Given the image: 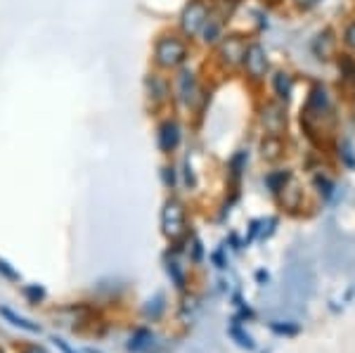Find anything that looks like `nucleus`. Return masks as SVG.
Returning a JSON list of instances; mask_svg holds the SVG:
<instances>
[{"label":"nucleus","instance_id":"obj_15","mask_svg":"<svg viewBox=\"0 0 355 353\" xmlns=\"http://www.w3.org/2000/svg\"><path fill=\"white\" fill-rule=\"evenodd\" d=\"M168 273L173 275V280H175L178 287H180V289L185 287V277H182V273L178 270V264H171V266H168Z\"/></svg>","mask_w":355,"mask_h":353},{"label":"nucleus","instance_id":"obj_3","mask_svg":"<svg viewBox=\"0 0 355 353\" xmlns=\"http://www.w3.org/2000/svg\"><path fill=\"white\" fill-rule=\"evenodd\" d=\"M206 19H209V8H206L202 0H192V3L187 5L185 15H182V31L194 36V33L202 31Z\"/></svg>","mask_w":355,"mask_h":353},{"label":"nucleus","instance_id":"obj_21","mask_svg":"<svg viewBox=\"0 0 355 353\" xmlns=\"http://www.w3.org/2000/svg\"><path fill=\"white\" fill-rule=\"evenodd\" d=\"M53 341H55V344L60 346V349L64 351V353H76V351H71V349H69V346H67V341H62V339H57V337H55Z\"/></svg>","mask_w":355,"mask_h":353},{"label":"nucleus","instance_id":"obj_13","mask_svg":"<svg viewBox=\"0 0 355 353\" xmlns=\"http://www.w3.org/2000/svg\"><path fill=\"white\" fill-rule=\"evenodd\" d=\"M287 180H289V173H270L266 178V183H268V187H270L272 192H279Z\"/></svg>","mask_w":355,"mask_h":353},{"label":"nucleus","instance_id":"obj_17","mask_svg":"<svg viewBox=\"0 0 355 353\" xmlns=\"http://www.w3.org/2000/svg\"><path fill=\"white\" fill-rule=\"evenodd\" d=\"M232 334L239 339V344L246 346V349H251V346H254V344H251V337H249V334H242V332H239V327H232Z\"/></svg>","mask_w":355,"mask_h":353},{"label":"nucleus","instance_id":"obj_12","mask_svg":"<svg viewBox=\"0 0 355 353\" xmlns=\"http://www.w3.org/2000/svg\"><path fill=\"white\" fill-rule=\"evenodd\" d=\"M275 93H277L282 100H289V95H291V78L287 76V74H277V76H275Z\"/></svg>","mask_w":355,"mask_h":353},{"label":"nucleus","instance_id":"obj_11","mask_svg":"<svg viewBox=\"0 0 355 353\" xmlns=\"http://www.w3.org/2000/svg\"><path fill=\"white\" fill-rule=\"evenodd\" d=\"M202 33H204V41L206 43H216L220 38V21L218 19H206V24L202 26Z\"/></svg>","mask_w":355,"mask_h":353},{"label":"nucleus","instance_id":"obj_9","mask_svg":"<svg viewBox=\"0 0 355 353\" xmlns=\"http://www.w3.org/2000/svg\"><path fill=\"white\" fill-rule=\"evenodd\" d=\"M0 313H3V316L8 318V320L12 322V325L21 327V329H26V332H41V327H38V325H33V322H28L26 318L17 316V313H12L10 309H0Z\"/></svg>","mask_w":355,"mask_h":353},{"label":"nucleus","instance_id":"obj_24","mask_svg":"<svg viewBox=\"0 0 355 353\" xmlns=\"http://www.w3.org/2000/svg\"><path fill=\"white\" fill-rule=\"evenodd\" d=\"M0 353H3V349H0Z\"/></svg>","mask_w":355,"mask_h":353},{"label":"nucleus","instance_id":"obj_14","mask_svg":"<svg viewBox=\"0 0 355 353\" xmlns=\"http://www.w3.org/2000/svg\"><path fill=\"white\" fill-rule=\"evenodd\" d=\"M315 183H318L320 192H322V195H324V199L331 197V190H334V185H331L329 180L324 178V175H315Z\"/></svg>","mask_w":355,"mask_h":353},{"label":"nucleus","instance_id":"obj_16","mask_svg":"<svg viewBox=\"0 0 355 353\" xmlns=\"http://www.w3.org/2000/svg\"><path fill=\"white\" fill-rule=\"evenodd\" d=\"M341 155L343 159H346V166H355V157H353V150H351V145L348 142H343V147H341Z\"/></svg>","mask_w":355,"mask_h":353},{"label":"nucleus","instance_id":"obj_6","mask_svg":"<svg viewBox=\"0 0 355 353\" xmlns=\"http://www.w3.org/2000/svg\"><path fill=\"white\" fill-rule=\"evenodd\" d=\"M178 142H180V128H178V123L173 121H166L162 128H159V147H162L164 152H171L178 147Z\"/></svg>","mask_w":355,"mask_h":353},{"label":"nucleus","instance_id":"obj_10","mask_svg":"<svg viewBox=\"0 0 355 353\" xmlns=\"http://www.w3.org/2000/svg\"><path fill=\"white\" fill-rule=\"evenodd\" d=\"M150 341H152L150 329H137V332L133 334V339H130L128 349L130 351H142V349H147V346H150Z\"/></svg>","mask_w":355,"mask_h":353},{"label":"nucleus","instance_id":"obj_23","mask_svg":"<svg viewBox=\"0 0 355 353\" xmlns=\"http://www.w3.org/2000/svg\"><path fill=\"white\" fill-rule=\"evenodd\" d=\"M299 3H301V5H306V8H311V5L315 3V0H299Z\"/></svg>","mask_w":355,"mask_h":353},{"label":"nucleus","instance_id":"obj_4","mask_svg":"<svg viewBox=\"0 0 355 353\" xmlns=\"http://www.w3.org/2000/svg\"><path fill=\"white\" fill-rule=\"evenodd\" d=\"M244 64H246V71L251 74L254 78H261L263 74L268 69V60H266V53H263L261 45H249L246 48V55H244Z\"/></svg>","mask_w":355,"mask_h":353},{"label":"nucleus","instance_id":"obj_20","mask_svg":"<svg viewBox=\"0 0 355 353\" xmlns=\"http://www.w3.org/2000/svg\"><path fill=\"white\" fill-rule=\"evenodd\" d=\"M0 270H3L5 275L10 277V280H15V277H17V273H15V270H10V268H8V264H3V261H0Z\"/></svg>","mask_w":355,"mask_h":353},{"label":"nucleus","instance_id":"obj_19","mask_svg":"<svg viewBox=\"0 0 355 353\" xmlns=\"http://www.w3.org/2000/svg\"><path fill=\"white\" fill-rule=\"evenodd\" d=\"M26 297H31L33 301L43 299V289H38V287H28V289H26Z\"/></svg>","mask_w":355,"mask_h":353},{"label":"nucleus","instance_id":"obj_7","mask_svg":"<svg viewBox=\"0 0 355 353\" xmlns=\"http://www.w3.org/2000/svg\"><path fill=\"white\" fill-rule=\"evenodd\" d=\"M194 95H197V81H194L192 71H182L180 74V98L185 105L194 102Z\"/></svg>","mask_w":355,"mask_h":353},{"label":"nucleus","instance_id":"obj_5","mask_svg":"<svg viewBox=\"0 0 355 353\" xmlns=\"http://www.w3.org/2000/svg\"><path fill=\"white\" fill-rule=\"evenodd\" d=\"M220 55H223V60L227 62V64H239V62H244V55H246V45L242 38H237V36H232V38H227L225 43H223V48H220Z\"/></svg>","mask_w":355,"mask_h":353},{"label":"nucleus","instance_id":"obj_22","mask_svg":"<svg viewBox=\"0 0 355 353\" xmlns=\"http://www.w3.org/2000/svg\"><path fill=\"white\" fill-rule=\"evenodd\" d=\"M21 353H45V351L41 349V346H24Z\"/></svg>","mask_w":355,"mask_h":353},{"label":"nucleus","instance_id":"obj_18","mask_svg":"<svg viewBox=\"0 0 355 353\" xmlns=\"http://www.w3.org/2000/svg\"><path fill=\"white\" fill-rule=\"evenodd\" d=\"M346 43L355 50V21L353 24H348V28H346Z\"/></svg>","mask_w":355,"mask_h":353},{"label":"nucleus","instance_id":"obj_8","mask_svg":"<svg viewBox=\"0 0 355 353\" xmlns=\"http://www.w3.org/2000/svg\"><path fill=\"white\" fill-rule=\"evenodd\" d=\"M263 123L270 133H279V128L284 126V117L279 114V107H266L263 110Z\"/></svg>","mask_w":355,"mask_h":353},{"label":"nucleus","instance_id":"obj_1","mask_svg":"<svg viewBox=\"0 0 355 353\" xmlns=\"http://www.w3.org/2000/svg\"><path fill=\"white\" fill-rule=\"evenodd\" d=\"M187 57L185 43L178 41V38H162L157 43V62L162 67H178L182 64Z\"/></svg>","mask_w":355,"mask_h":353},{"label":"nucleus","instance_id":"obj_2","mask_svg":"<svg viewBox=\"0 0 355 353\" xmlns=\"http://www.w3.org/2000/svg\"><path fill=\"white\" fill-rule=\"evenodd\" d=\"M162 225L171 240L182 235V230H185V209H182V204L178 202V199H171V202L166 204V209L162 214Z\"/></svg>","mask_w":355,"mask_h":353}]
</instances>
